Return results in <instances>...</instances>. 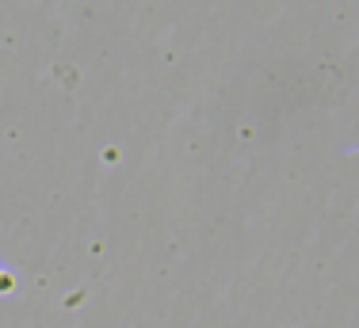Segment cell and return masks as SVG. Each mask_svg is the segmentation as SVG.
Returning a JSON list of instances; mask_svg holds the SVG:
<instances>
[{"instance_id":"cell-1","label":"cell","mask_w":359,"mask_h":328,"mask_svg":"<svg viewBox=\"0 0 359 328\" xmlns=\"http://www.w3.org/2000/svg\"><path fill=\"white\" fill-rule=\"evenodd\" d=\"M8 290H12V279H8L4 271H0V294H8Z\"/></svg>"}]
</instances>
